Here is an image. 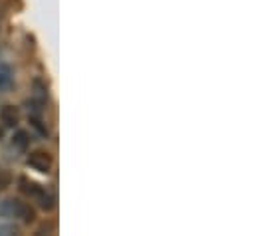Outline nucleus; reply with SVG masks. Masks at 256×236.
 Segmentation results:
<instances>
[{"label": "nucleus", "instance_id": "obj_1", "mask_svg": "<svg viewBox=\"0 0 256 236\" xmlns=\"http://www.w3.org/2000/svg\"><path fill=\"white\" fill-rule=\"evenodd\" d=\"M0 214L6 216V218H20L22 222L30 224L36 220V212L30 204L18 200V198H6L2 204H0Z\"/></svg>", "mask_w": 256, "mask_h": 236}, {"label": "nucleus", "instance_id": "obj_2", "mask_svg": "<svg viewBox=\"0 0 256 236\" xmlns=\"http://www.w3.org/2000/svg\"><path fill=\"white\" fill-rule=\"evenodd\" d=\"M20 190H22L24 194H28L30 198H36L44 210H50V208H54V196H52V194H50V192H48L44 186L36 184L34 180H28V178H20Z\"/></svg>", "mask_w": 256, "mask_h": 236}, {"label": "nucleus", "instance_id": "obj_3", "mask_svg": "<svg viewBox=\"0 0 256 236\" xmlns=\"http://www.w3.org/2000/svg\"><path fill=\"white\" fill-rule=\"evenodd\" d=\"M26 163H28V167H32L38 173H50V169L54 165L52 155L46 153V151H34V153H30L28 159H26Z\"/></svg>", "mask_w": 256, "mask_h": 236}, {"label": "nucleus", "instance_id": "obj_4", "mask_svg": "<svg viewBox=\"0 0 256 236\" xmlns=\"http://www.w3.org/2000/svg\"><path fill=\"white\" fill-rule=\"evenodd\" d=\"M0 119H2L4 125L14 127V125L18 123V112H16V108H12V106H4V108L0 110Z\"/></svg>", "mask_w": 256, "mask_h": 236}, {"label": "nucleus", "instance_id": "obj_5", "mask_svg": "<svg viewBox=\"0 0 256 236\" xmlns=\"http://www.w3.org/2000/svg\"><path fill=\"white\" fill-rule=\"evenodd\" d=\"M12 78H14L12 68H10L8 64H0V94H2L6 88H10Z\"/></svg>", "mask_w": 256, "mask_h": 236}, {"label": "nucleus", "instance_id": "obj_6", "mask_svg": "<svg viewBox=\"0 0 256 236\" xmlns=\"http://www.w3.org/2000/svg\"><path fill=\"white\" fill-rule=\"evenodd\" d=\"M12 145H14L16 149H20V151H26L28 145H30V137H28V133H26V131H16L14 137H12Z\"/></svg>", "mask_w": 256, "mask_h": 236}, {"label": "nucleus", "instance_id": "obj_7", "mask_svg": "<svg viewBox=\"0 0 256 236\" xmlns=\"http://www.w3.org/2000/svg\"><path fill=\"white\" fill-rule=\"evenodd\" d=\"M34 88H36V98H38L40 102L48 100V88H46V84H44V82L34 80Z\"/></svg>", "mask_w": 256, "mask_h": 236}, {"label": "nucleus", "instance_id": "obj_8", "mask_svg": "<svg viewBox=\"0 0 256 236\" xmlns=\"http://www.w3.org/2000/svg\"><path fill=\"white\" fill-rule=\"evenodd\" d=\"M32 125H34V129H38L40 131V135H48V129L46 127H42V121L36 118H32Z\"/></svg>", "mask_w": 256, "mask_h": 236}, {"label": "nucleus", "instance_id": "obj_9", "mask_svg": "<svg viewBox=\"0 0 256 236\" xmlns=\"http://www.w3.org/2000/svg\"><path fill=\"white\" fill-rule=\"evenodd\" d=\"M8 184H10V177L0 171V188H4V186H8Z\"/></svg>", "mask_w": 256, "mask_h": 236}, {"label": "nucleus", "instance_id": "obj_10", "mask_svg": "<svg viewBox=\"0 0 256 236\" xmlns=\"http://www.w3.org/2000/svg\"><path fill=\"white\" fill-rule=\"evenodd\" d=\"M0 137H2V131H0Z\"/></svg>", "mask_w": 256, "mask_h": 236}]
</instances>
